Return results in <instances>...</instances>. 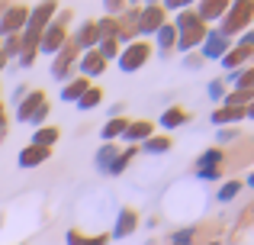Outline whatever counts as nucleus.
Returning <instances> with one entry per match:
<instances>
[{
	"instance_id": "f257e3e1",
	"label": "nucleus",
	"mask_w": 254,
	"mask_h": 245,
	"mask_svg": "<svg viewBox=\"0 0 254 245\" xmlns=\"http://www.w3.org/2000/svg\"><path fill=\"white\" fill-rule=\"evenodd\" d=\"M58 13V3H52V0H45V3H36L29 6V16H26V26L23 32H19V42H23V52H19V58L13 65L16 68H32V62L39 58V39H42L45 26L55 19Z\"/></svg>"
},
{
	"instance_id": "f03ea898",
	"label": "nucleus",
	"mask_w": 254,
	"mask_h": 245,
	"mask_svg": "<svg viewBox=\"0 0 254 245\" xmlns=\"http://www.w3.org/2000/svg\"><path fill=\"white\" fill-rule=\"evenodd\" d=\"M171 23H174V29H177V49H174V52H180V55H187V52H199V45H203L209 26L196 16V10L187 6V10L174 13Z\"/></svg>"
},
{
	"instance_id": "7ed1b4c3",
	"label": "nucleus",
	"mask_w": 254,
	"mask_h": 245,
	"mask_svg": "<svg viewBox=\"0 0 254 245\" xmlns=\"http://www.w3.org/2000/svg\"><path fill=\"white\" fill-rule=\"evenodd\" d=\"M71 16H74V10L71 6H58L55 19H52L49 26H45L42 39H39V55H58V52L68 45L71 39Z\"/></svg>"
},
{
	"instance_id": "20e7f679",
	"label": "nucleus",
	"mask_w": 254,
	"mask_h": 245,
	"mask_svg": "<svg viewBox=\"0 0 254 245\" xmlns=\"http://www.w3.org/2000/svg\"><path fill=\"white\" fill-rule=\"evenodd\" d=\"M216 29L225 39H238L248 29H254V0H229L225 16L216 23Z\"/></svg>"
},
{
	"instance_id": "39448f33",
	"label": "nucleus",
	"mask_w": 254,
	"mask_h": 245,
	"mask_svg": "<svg viewBox=\"0 0 254 245\" xmlns=\"http://www.w3.org/2000/svg\"><path fill=\"white\" fill-rule=\"evenodd\" d=\"M225 164H229V152L219 149V145H209L206 152H199V158L193 162V174L199 181H222Z\"/></svg>"
},
{
	"instance_id": "423d86ee",
	"label": "nucleus",
	"mask_w": 254,
	"mask_h": 245,
	"mask_svg": "<svg viewBox=\"0 0 254 245\" xmlns=\"http://www.w3.org/2000/svg\"><path fill=\"white\" fill-rule=\"evenodd\" d=\"M151 58H155V45H151L148 39H135V42L123 45L116 65H119V71H123V75H135V71H142Z\"/></svg>"
},
{
	"instance_id": "0eeeda50",
	"label": "nucleus",
	"mask_w": 254,
	"mask_h": 245,
	"mask_svg": "<svg viewBox=\"0 0 254 245\" xmlns=\"http://www.w3.org/2000/svg\"><path fill=\"white\" fill-rule=\"evenodd\" d=\"M168 13H164V6L158 3V0H151V3H142V10H138V39H148L155 36L158 29H161L164 23H168Z\"/></svg>"
},
{
	"instance_id": "6e6552de",
	"label": "nucleus",
	"mask_w": 254,
	"mask_h": 245,
	"mask_svg": "<svg viewBox=\"0 0 254 245\" xmlns=\"http://www.w3.org/2000/svg\"><path fill=\"white\" fill-rule=\"evenodd\" d=\"M77 58H81V52L71 45V39H68V45H64L58 55H52V68H49V75L55 78V81H62V84H68L71 78L77 75Z\"/></svg>"
},
{
	"instance_id": "1a4fd4ad",
	"label": "nucleus",
	"mask_w": 254,
	"mask_h": 245,
	"mask_svg": "<svg viewBox=\"0 0 254 245\" xmlns=\"http://www.w3.org/2000/svg\"><path fill=\"white\" fill-rule=\"evenodd\" d=\"M45 103H49L45 90L29 87V90H26V94L16 100V107H13V116H16V123H29L32 116H36V110H39V107H45Z\"/></svg>"
},
{
	"instance_id": "9d476101",
	"label": "nucleus",
	"mask_w": 254,
	"mask_h": 245,
	"mask_svg": "<svg viewBox=\"0 0 254 245\" xmlns=\"http://www.w3.org/2000/svg\"><path fill=\"white\" fill-rule=\"evenodd\" d=\"M26 16H29V3H10L6 13L0 16V39L3 36H19L26 26Z\"/></svg>"
},
{
	"instance_id": "9b49d317",
	"label": "nucleus",
	"mask_w": 254,
	"mask_h": 245,
	"mask_svg": "<svg viewBox=\"0 0 254 245\" xmlns=\"http://www.w3.org/2000/svg\"><path fill=\"white\" fill-rule=\"evenodd\" d=\"M229 49H232V39H225L216 26H209L203 45H199V55H203V62H219V58H222Z\"/></svg>"
},
{
	"instance_id": "f8f14e48",
	"label": "nucleus",
	"mask_w": 254,
	"mask_h": 245,
	"mask_svg": "<svg viewBox=\"0 0 254 245\" xmlns=\"http://www.w3.org/2000/svg\"><path fill=\"white\" fill-rule=\"evenodd\" d=\"M138 226H142V213H138L135 207H123L116 213V223H113L110 239H129V236H135Z\"/></svg>"
},
{
	"instance_id": "ddd939ff",
	"label": "nucleus",
	"mask_w": 254,
	"mask_h": 245,
	"mask_svg": "<svg viewBox=\"0 0 254 245\" xmlns=\"http://www.w3.org/2000/svg\"><path fill=\"white\" fill-rule=\"evenodd\" d=\"M138 10H142V3H126L123 16H116V26H119V42L129 45L138 39Z\"/></svg>"
},
{
	"instance_id": "4468645a",
	"label": "nucleus",
	"mask_w": 254,
	"mask_h": 245,
	"mask_svg": "<svg viewBox=\"0 0 254 245\" xmlns=\"http://www.w3.org/2000/svg\"><path fill=\"white\" fill-rule=\"evenodd\" d=\"M71 45H74L77 52H93L97 49V16H87V19H81V23L74 26Z\"/></svg>"
},
{
	"instance_id": "2eb2a0df",
	"label": "nucleus",
	"mask_w": 254,
	"mask_h": 245,
	"mask_svg": "<svg viewBox=\"0 0 254 245\" xmlns=\"http://www.w3.org/2000/svg\"><path fill=\"white\" fill-rule=\"evenodd\" d=\"M106 65H110V62H103V55H100L97 49H93V52H81V58H77V75L87 78V81L93 84L106 71Z\"/></svg>"
},
{
	"instance_id": "dca6fc26",
	"label": "nucleus",
	"mask_w": 254,
	"mask_h": 245,
	"mask_svg": "<svg viewBox=\"0 0 254 245\" xmlns=\"http://www.w3.org/2000/svg\"><path fill=\"white\" fill-rule=\"evenodd\" d=\"M251 62H254V49H248V45H238V42H232V49L219 58V65H222L229 75H232V71H238V68H245V65H251Z\"/></svg>"
},
{
	"instance_id": "f3484780",
	"label": "nucleus",
	"mask_w": 254,
	"mask_h": 245,
	"mask_svg": "<svg viewBox=\"0 0 254 245\" xmlns=\"http://www.w3.org/2000/svg\"><path fill=\"white\" fill-rule=\"evenodd\" d=\"M151 136H155V120H129V126L123 132V142L126 145H142Z\"/></svg>"
},
{
	"instance_id": "a211bd4d",
	"label": "nucleus",
	"mask_w": 254,
	"mask_h": 245,
	"mask_svg": "<svg viewBox=\"0 0 254 245\" xmlns=\"http://www.w3.org/2000/svg\"><path fill=\"white\" fill-rule=\"evenodd\" d=\"M52 158V149H39V145H23L19 149V155H16V164L23 171H32V168H39V164H45Z\"/></svg>"
},
{
	"instance_id": "6ab92c4d",
	"label": "nucleus",
	"mask_w": 254,
	"mask_h": 245,
	"mask_svg": "<svg viewBox=\"0 0 254 245\" xmlns=\"http://www.w3.org/2000/svg\"><path fill=\"white\" fill-rule=\"evenodd\" d=\"M225 6H229V0H199V3H193V10L206 26H216L225 16Z\"/></svg>"
},
{
	"instance_id": "aec40b11",
	"label": "nucleus",
	"mask_w": 254,
	"mask_h": 245,
	"mask_svg": "<svg viewBox=\"0 0 254 245\" xmlns=\"http://www.w3.org/2000/svg\"><path fill=\"white\" fill-rule=\"evenodd\" d=\"M110 233H84L81 226H71L64 233V245H110Z\"/></svg>"
},
{
	"instance_id": "412c9836",
	"label": "nucleus",
	"mask_w": 254,
	"mask_h": 245,
	"mask_svg": "<svg viewBox=\"0 0 254 245\" xmlns=\"http://www.w3.org/2000/svg\"><path fill=\"white\" fill-rule=\"evenodd\" d=\"M242 120H245V110L225 107V103H219V107L212 110V116H209V123L216 126V129H232V126H238Z\"/></svg>"
},
{
	"instance_id": "4be33fe9",
	"label": "nucleus",
	"mask_w": 254,
	"mask_h": 245,
	"mask_svg": "<svg viewBox=\"0 0 254 245\" xmlns=\"http://www.w3.org/2000/svg\"><path fill=\"white\" fill-rule=\"evenodd\" d=\"M151 45H155V52H161V55H174V49H177V29H174L171 19L151 36Z\"/></svg>"
},
{
	"instance_id": "5701e85b",
	"label": "nucleus",
	"mask_w": 254,
	"mask_h": 245,
	"mask_svg": "<svg viewBox=\"0 0 254 245\" xmlns=\"http://www.w3.org/2000/svg\"><path fill=\"white\" fill-rule=\"evenodd\" d=\"M190 120H193L190 110H184V107H177V103H174V107H168V110L161 113V120H158L155 126H161V129L171 136V129H180V126H187Z\"/></svg>"
},
{
	"instance_id": "b1692460",
	"label": "nucleus",
	"mask_w": 254,
	"mask_h": 245,
	"mask_svg": "<svg viewBox=\"0 0 254 245\" xmlns=\"http://www.w3.org/2000/svg\"><path fill=\"white\" fill-rule=\"evenodd\" d=\"M206 242V233L203 226H184V229H174L168 245H203Z\"/></svg>"
},
{
	"instance_id": "393cba45",
	"label": "nucleus",
	"mask_w": 254,
	"mask_h": 245,
	"mask_svg": "<svg viewBox=\"0 0 254 245\" xmlns=\"http://www.w3.org/2000/svg\"><path fill=\"white\" fill-rule=\"evenodd\" d=\"M171 149H174V136H168V132H155L151 139H145L138 145V152H145V155H168Z\"/></svg>"
},
{
	"instance_id": "a878e982",
	"label": "nucleus",
	"mask_w": 254,
	"mask_h": 245,
	"mask_svg": "<svg viewBox=\"0 0 254 245\" xmlns=\"http://www.w3.org/2000/svg\"><path fill=\"white\" fill-rule=\"evenodd\" d=\"M225 78V84H229V90L235 87V90H254V62L251 65H245V68H238V71H232V75H222Z\"/></svg>"
},
{
	"instance_id": "bb28decb",
	"label": "nucleus",
	"mask_w": 254,
	"mask_h": 245,
	"mask_svg": "<svg viewBox=\"0 0 254 245\" xmlns=\"http://www.w3.org/2000/svg\"><path fill=\"white\" fill-rule=\"evenodd\" d=\"M87 87H90V81L81 78V75H74L68 84H62V94H58V97H62V103H77L87 94Z\"/></svg>"
},
{
	"instance_id": "cd10ccee",
	"label": "nucleus",
	"mask_w": 254,
	"mask_h": 245,
	"mask_svg": "<svg viewBox=\"0 0 254 245\" xmlns=\"http://www.w3.org/2000/svg\"><path fill=\"white\" fill-rule=\"evenodd\" d=\"M126 126H129L126 116H110V120L100 126V139H103V142H123Z\"/></svg>"
},
{
	"instance_id": "c85d7f7f",
	"label": "nucleus",
	"mask_w": 254,
	"mask_h": 245,
	"mask_svg": "<svg viewBox=\"0 0 254 245\" xmlns=\"http://www.w3.org/2000/svg\"><path fill=\"white\" fill-rule=\"evenodd\" d=\"M119 149H123V145H116V142H103V145L97 149V155H93V164H97L100 174H106V171H110V164L116 162Z\"/></svg>"
},
{
	"instance_id": "c756f323",
	"label": "nucleus",
	"mask_w": 254,
	"mask_h": 245,
	"mask_svg": "<svg viewBox=\"0 0 254 245\" xmlns=\"http://www.w3.org/2000/svg\"><path fill=\"white\" fill-rule=\"evenodd\" d=\"M103 100H106V90L100 87V84H90V87H87V94L81 97V100L74 103L77 110H81V113H90V110H97V107H103Z\"/></svg>"
},
{
	"instance_id": "7c9ffc66",
	"label": "nucleus",
	"mask_w": 254,
	"mask_h": 245,
	"mask_svg": "<svg viewBox=\"0 0 254 245\" xmlns=\"http://www.w3.org/2000/svg\"><path fill=\"white\" fill-rule=\"evenodd\" d=\"M62 139V129L58 126H42V129H36L32 132V139H29V145H39V149H55V142Z\"/></svg>"
},
{
	"instance_id": "2f4dec72",
	"label": "nucleus",
	"mask_w": 254,
	"mask_h": 245,
	"mask_svg": "<svg viewBox=\"0 0 254 245\" xmlns=\"http://www.w3.org/2000/svg\"><path fill=\"white\" fill-rule=\"evenodd\" d=\"M138 155V145H123V149H119V155H116V162L110 164V171H106V174L110 177H119L123 174V171H129V164H132V158Z\"/></svg>"
},
{
	"instance_id": "473e14b6",
	"label": "nucleus",
	"mask_w": 254,
	"mask_h": 245,
	"mask_svg": "<svg viewBox=\"0 0 254 245\" xmlns=\"http://www.w3.org/2000/svg\"><path fill=\"white\" fill-rule=\"evenodd\" d=\"M242 187H245V184L238 181V177H229V181H222V184H219V190H216V200H219V203H232L238 194H242Z\"/></svg>"
},
{
	"instance_id": "72a5a7b5",
	"label": "nucleus",
	"mask_w": 254,
	"mask_h": 245,
	"mask_svg": "<svg viewBox=\"0 0 254 245\" xmlns=\"http://www.w3.org/2000/svg\"><path fill=\"white\" fill-rule=\"evenodd\" d=\"M0 52H3L6 62H16L19 52H23V42H19V36H3V39H0Z\"/></svg>"
},
{
	"instance_id": "f704fd0d",
	"label": "nucleus",
	"mask_w": 254,
	"mask_h": 245,
	"mask_svg": "<svg viewBox=\"0 0 254 245\" xmlns=\"http://www.w3.org/2000/svg\"><path fill=\"white\" fill-rule=\"evenodd\" d=\"M206 94H209L212 103H222L225 94H229V84H225V78H212V81L206 84Z\"/></svg>"
},
{
	"instance_id": "c9c22d12",
	"label": "nucleus",
	"mask_w": 254,
	"mask_h": 245,
	"mask_svg": "<svg viewBox=\"0 0 254 245\" xmlns=\"http://www.w3.org/2000/svg\"><path fill=\"white\" fill-rule=\"evenodd\" d=\"M238 139H242V129H238V126H232V129H219V132H216V145H219V149H229V145L238 142Z\"/></svg>"
},
{
	"instance_id": "e433bc0d",
	"label": "nucleus",
	"mask_w": 254,
	"mask_h": 245,
	"mask_svg": "<svg viewBox=\"0 0 254 245\" xmlns=\"http://www.w3.org/2000/svg\"><path fill=\"white\" fill-rule=\"evenodd\" d=\"M235 226H238V229H248V226H254V200L248 203V207H242V213H238Z\"/></svg>"
},
{
	"instance_id": "4c0bfd02",
	"label": "nucleus",
	"mask_w": 254,
	"mask_h": 245,
	"mask_svg": "<svg viewBox=\"0 0 254 245\" xmlns=\"http://www.w3.org/2000/svg\"><path fill=\"white\" fill-rule=\"evenodd\" d=\"M203 55H199V52H187V55H184V68L187 71H199V68H203Z\"/></svg>"
},
{
	"instance_id": "58836bf2",
	"label": "nucleus",
	"mask_w": 254,
	"mask_h": 245,
	"mask_svg": "<svg viewBox=\"0 0 254 245\" xmlns=\"http://www.w3.org/2000/svg\"><path fill=\"white\" fill-rule=\"evenodd\" d=\"M123 10H126V0H106V3H103V13H106V16H113V19L123 16Z\"/></svg>"
},
{
	"instance_id": "ea45409f",
	"label": "nucleus",
	"mask_w": 254,
	"mask_h": 245,
	"mask_svg": "<svg viewBox=\"0 0 254 245\" xmlns=\"http://www.w3.org/2000/svg\"><path fill=\"white\" fill-rule=\"evenodd\" d=\"M6 132H10V113H6V107L0 103V145H3Z\"/></svg>"
},
{
	"instance_id": "a19ab883",
	"label": "nucleus",
	"mask_w": 254,
	"mask_h": 245,
	"mask_svg": "<svg viewBox=\"0 0 254 245\" xmlns=\"http://www.w3.org/2000/svg\"><path fill=\"white\" fill-rule=\"evenodd\" d=\"M242 184H245V187H251V190H254V168L248 171V177H245V181H242Z\"/></svg>"
},
{
	"instance_id": "79ce46f5",
	"label": "nucleus",
	"mask_w": 254,
	"mask_h": 245,
	"mask_svg": "<svg viewBox=\"0 0 254 245\" xmlns=\"http://www.w3.org/2000/svg\"><path fill=\"white\" fill-rule=\"evenodd\" d=\"M245 120H254V100L248 103V107H245Z\"/></svg>"
},
{
	"instance_id": "37998d69",
	"label": "nucleus",
	"mask_w": 254,
	"mask_h": 245,
	"mask_svg": "<svg viewBox=\"0 0 254 245\" xmlns=\"http://www.w3.org/2000/svg\"><path fill=\"white\" fill-rule=\"evenodd\" d=\"M203 245H222V242H219V239H206Z\"/></svg>"
},
{
	"instance_id": "c03bdc74",
	"label": "nucleus",
	"mask_w": 254,
	"mask_h": 245,
	"mask_svg": "<svg viewBox=\"0 0 254 245\" xmlns=\"http://www.w3.org/2000/svg\"><path fill=\"white\" fill-rule=\"evenodd\" d=\"M6 6H10V3H0V16H3V13H6Z\"/></svg>"
},
{
	"instance_id": "a18cd8bd",
	"label": "nucleus",
	"mask_w": 254,
	"mask_h": 245,
	"mask_svg": "<svg viewBox=\"0 0 254 245\" xmlns=\"http://www.w3.org/2000/svg\"><path fill=\"white\" fill-rule=\"evenodd\" d=\"M0 103H3V84H0Z\"/></svg>"
},
{
	"instance_id": "49530a36",
	"label": "nucleus",
	"mask_w": 254,
	"mask_h": 245,
	"mask_svg": "<svg viewBox=\"0 0 254 245\" xmlns=\"http://www.w3.org/2000/svg\"><path fill=\"white\" fill-rule=\"evenodd\" d=\"M145 245H158V242H155V239H151V242H145Z\"/></svg>"
}]
</instances>
